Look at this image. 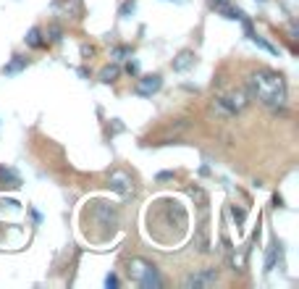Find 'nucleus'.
<instances>
[{"label":"nucleus","instance_id":"obj_1","mask_svg":"<svg viewBox=\"0 0 299 289\" xmlns=\"http://www.w3.org/2000/svg\"><path fill=\"white\" fill-rule=\"evenodd\" d=\"M247 87H249V95L257 98L270 110H281L286 105L289 87H286V79L278 71L260 69V71H255V74L247 79Z\"/></svg>","mask_w":299,"mask_h":289},{"label":"nucleus","instance_id":"obj_3","mask_svg":"<svg viewBox=\"0 0 299 289\" xmlns=\"http://www.w3.org/2000/svg\"><path fill=\"white\" fill-rule=\"evenodd\" d=\"M247 100H249V92L247 90H231L226 95H218L213 100V108L218 110L221 116H236L247 108Z\"/></svg>","mask_w":299,"mask_h":289},{"label":"nucleus","instance_id":"obj_4","mask_svg":"<svg viewBox=\"0 0 299 289\" xmlns=\"http://www.w3.org/2000/svg\"><path fill=\"white\" fill-rule=\"evenodd\" d=\"M108 184H110L113 192H118L121 197H129V195L134 192V182H131V176H129L126 171H113V174L108 176Z\"/></svg>","mask_w":299,"mask_h":289},{"label":"nucleus","instance_id":"obj_6","mask_svg":"<svg viewBox=\"0 0 299 289\" xmlns=\"http://www.w3.org/2000/svg\"><path fill=\"white\" fill-rule=\"evenodd\" d=\"M208 6L215 11V13H221L223 18H231V21H242L247 13L242 11V8H236L231 0H208Z\"/></svg>","mask_w":299,"mask_h":289},{"label":"nucleus","instance_id":"obj_7","mask_svg":"<svg viewBox=\"0 0 299 289\" xmlns=\"http://www.w3.org/2000/svg\"><path fill=\"white\" fill-rule=\"evenodd\" d=\"M218 281V274H215V268H205V271H197V274H192V276H187L184 279V286L187 289H200V286H213Z\"/></svg>","mask_w":299,"mask_h":289},{"label":"nucleus","instance_id":"obj_14","mask_svg":"<svg viewBox=\"0 0 299 289\" xmlns=\"http://www.w3.org/2000/svg\"><path fill=\"white\" fill-rule=\"evenodd\" d=\"M110 58L113 61H126V58H131V48L129 45H116L110 50Z\"/></svg>","mask_w":299,"mask_h":289},{"label":"nucleus","instance_id":"obj_19","mask_svg":"<svg viewBox=\"0 0 299 289\" xmlns=\"http://www.w3.org/2000/svg\"><path fill=\"white\" fill-rule=\"evenodd\" d=\"M126 71H129V74H139V63H136V61H129V63H126Z\"/></svg>","mask_w":299,"mask_h":289},{"label":"nucleus","instance_id":"obj_21","mask_svg":"<svg viewBox=\"0 0 299 289\" xmlns=\"http://www.w3.org/2000/svg\"><path fill=\"white\" fill-rule=\"evenodd\" d=\"M178 3H184V0H178Z\"/></svg>","mask_w":299,"mask_h":289},{"label":"nucleus","instance_id":"obj_20","mask_svg":"<svg viewBox=\"0 0 299 289\" xmlns=\"http://www.w3.org/2000/svg\"><path fill=\"white\" fill-rule=\"evenodd\" d=\"M173 179V171H163V174H157V182H168Z\"/></svg>","mask_w":299,"mask_h":289},{"label":"nucleus","instance_id":"obj_11","mask_svg":"<svg viewBox=\"0 0 299 289\" xmlns=\"http://www.w3.org/2000/svg\"><path fill=\"white\" fill-rule=\"evenodd\" d=\"M249 40H252V42H255V45H257V48H263L265 53H270V55H278V48H275V45H270V42H268L265 37H260L257 32H252V34H249Z\"/></svg>","mask_w":299,"mask_h":289},{"label":"nucleus","instance_id":"obj_8","mask_svg":"<svg viewBox=\"0 0 299 289\" xmlns=\"http://www.w3.org/2000/svg\"><path fill=\"white\" fill-rule=\"evenodd\" d=\"M197 63V55L192 53V50H181L176 58H173V71H178V74H184V71H189L192 69V66Z\"/></svg>","mask_w":299,"mask_h":289},{"label":"nucleus","instance_id":"obj_12","mask_svg":"<svg viewBox=\"0 0 299 289\" xmlns=\"http://www.w3.org/2000/svg\"><path fill=\"white\" fill-rule=\"evenodd\" d=\"M278 244H270L268 253H265V271H273L275 268V258H278Z\"/></svg>","mask_w":299,"mask_h":289},{"label":"nucleus","instance_id":"obj_13","mask_svg":"<svg viewBox=\"0 0 299 289\" xmlns=\"http://www.w3.org/2000/svg\"><path fill=\"white\" fill-rule=\"evenodd\" d=\"M118 74H121L118 66H105V69L100 71V79H103L105 84H110V82H116V79H118Z\"/></svg>","mask_w":299,"mask_h":289},{"label":"nucleus","instance_id":"obj_18","mask_svg":"<svg viewBox=\"0 0 299 289\" xmlns=\"http://www.w3.org/2000/svg\"><path fill=\"white\" fill-rule=\"evenodd\" d=\"M105 286H108V289H116V286H118V276H116V274H108V276H105Z\"/></svg>","mask_w":299,"mask_h":289},{"label":"nucleus","instance_id":"obj_15","mask_svg":"<svg viewBox=\"0 0 299 289\" xmlns=\"http://www.w3.org/2000/svg\"><path fill=\"white\" fill-rule=\"evenodd\" d=\"M231 216L236 221V226H244V218H247V210L242 205H231Z\"/></svg>","mask_w":299,"mask_h":289},{"label":"nucleus","instance_id":"obj_5","mask_svg":"<svg viewBox=\"0 0 299 289\" xmlns=\"http://www.w3.org/2000/svg\"><path fill=\"white\" fill-rule=\"evenodd\" d=\"M160 87H163V76H160V74H150V76H145V79L136 82L134 95H139V98H152L155 92H160Z\"/></svg>","mask_w":299,"mask_h":289},{"label":"nucleus","instance_id":"obj_17","mask_svg":"<svg viewBox=\"0 0 299 289\" xmlns=\"http://www.w3.org/2000/svg\"><path fill=\"white\" fill-rule=\"evenodd\" d=\"M61 37H63V29H61V27H50V29H48V37H45V42H61Z\"/></svg>","mask_w":299,"mask_h":289},{"label":"nucleus","instance_id":"obj_16","mask_svg":"<svg viewBox=\"0 0 299 289\" xmlns=\"http://www.w3.org/2000/svg\"><path fill=\"white\" fill-rule=\"evenodd\" d=\"M134 8H136V0H126V3L121 6V11H118V16H121V18H129V16L134 13Z\"/></svg>","mask_w":299,"mask_h":289},{"label":"nucleus","instance_id":"obj_2","mask_svg":"<svg viewBox=\"0 0 299 289\" xmlns=\"http://www.w3.org/2000/svg\"><path fill=\"white\" fill-rule=\"evenodd\" d=\"M129 279L134 284H139L142 289H157V286H163V279H160L157 268L152 263L142 260V258H131L129 260Z\"/></svg>","mask_w":299,"mask_h":289},{"label":"nucleus","instance_id":"obj_10","mask_svg":"<svg viewBox=\"0 0 299 289\" xmlns=\"http://www.w3.org/2000/svg\"><path fill=\"white\" fill-rule=\"evenodd\" d=\"M24 42L29 48H42L45 45V37H42V29L39 27H32L29 32H27V37H24Z\"/></svg>","mask_w":299,"mask_h":289},{"label":"nucleus","instance_id":"obj_9","mask_svg":"<svg viewBox=\"0 0 299 289\" xmlns=\"http://www.w3.org/2000/svg\"><path fill=\"white\" fill-rule=\"evenodd\" d=\"M29 66V58H24V55H13L11 58V63H6L3 66V74L6 76H13V74H21Z\"/></svg>","mask_w":299,"mask_h":289}]
</instances>
